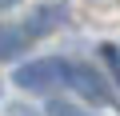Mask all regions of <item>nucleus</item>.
<instances>
[{"instance_id": "nucleus-1", "label": "nucleus", "mask_w": 120, "mask_h": 116, "mask_svg": "<svg viewBox=\"0 0 120 116\" xmlns=\"http://www.w3.org/2000/svg\"><path fill=\"white\" fill-rule=\"evenodd\" d=\"M64 64H68V60H60V56L28 60V64H20V68L12 72V80H16V88H24V92H52V88L64 84Z\"/></svg>"}, {"instance_id": "nucleus-2", "label": "nucleus", "mask_w": 120, "mask_h": 116, "mask_svg": "<svg viewBox=\"0 0 120 116\" xmlns=\"http://www.w3.org/2000/svg\"><path fill=\"white\" fill-rule=\"evenodd\" d=\"M64 84L76 92V96H84V104H112V88H108V80L92 68V64H64Z\"/></svg>"}, {"instance_id": "nucleus-5", "label": "nucleus", "mask_w": 120, "mask_h": 116, "mask_svg": "<svg viewBox=\"0 0 120 116\" xmlns=\"http://www.w3.org/2000/svg\"><path fill=\"white\" fill-rule=\"evenodd\" d=\"M44 116H92V112L80 108V104H72V100H48Z\"/></svg>"}, {"instance_id": "nucleus-7", "label": "nucleus", "mask_w": 120, "mask_h": 116, "mask_svg": "<svg viewBox=\"0 0 120 116\" xmlns=\"http://www.w3.org/2000/svg\"><path fill=\"white\" fill-rule=\"evenodd\" d=\"M8 116H32V112H28V108H20V104H16V108H12V112H8Z\"/></svg>"}, {"instance_id": "nucleus-8", "label": "nucleus", "mask_w": 120, "mask_h": 116, "mask_svg": "<svg viewBox=\"0 0 120 116\" xmlns=\"http://www.w3.org/2000/svg\"><path fill=\"white\" fill-rule=\"evenodd\" d=\"M12 4H20V0H0V8H12Z\"/></svg>"}, {"instance_id": "nucleus-4", "label": "nucleus", "mask_w": 120, "mask_h": 116, "mask_svg": "<svg viewBox=\"0 0 120 116\" xmlns=\"http://www.w3.org/2000/svg\"><path fill=\"white\" fill-rule=\"evenodd\" d=\"M24 48H28L24 24H0V60H16Z\"/></svg>"}, {"instance_id": "nucleus-3", "label": "nucleus", "mask_w": 120, "mask_h": 116, "mask_svg": "<svg viewBox=\"0 0 120 116\" xmlns=\"http://www.w3.org/2000/svg\"><path fill=\"white\" fill-rule=\"evenodd\" d=\"M60 24H68V4L64 0H44V4L32 8V16L24 20V32H28V40H36V36L56 32Z\"/></svg>"}, {"instance_id": "nucleus-6", "label": "nucleus", "mask_w": 120, "mask_h": 116, "mask_svg": "<svg viewBox=\"0 0 120 116\" xmlns=\"http://www.w3.org/2000/svg\"><path fill=\"white\" fill-rule=\"evenodd\" d=\"M100 56H104V64L112 68V76L120 80V48L116 44H100Z\"/></svg>"}]
</instances>
